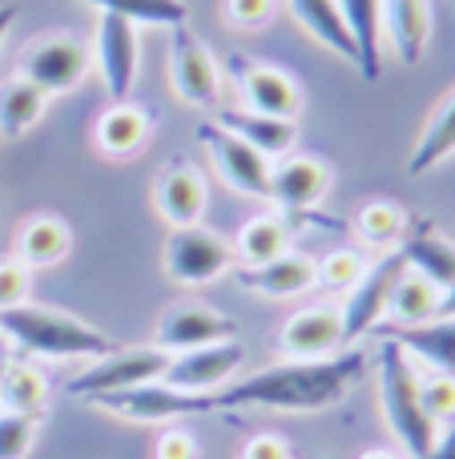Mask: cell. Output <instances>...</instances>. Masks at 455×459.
<instances>
[{"label":"cell","instance_id":"cell-1","mask_svg":"<svg viewBox=\"0 0 455 459\" xmlns=\"http://www.w3.org/2000/svg\"><path fill=\"white\" fill-rule=\"evenodd\" d=\"M367 371L363 351H343L331 359H287V363L262 367L238 383H226L214 391L218 411L238 407H262V411H327L343 403V395Z\"/></svg>","mask_w":455,"mask_h":459},{"label":"cell","instance_id":"cell-2","mask_svg":"<svg viewBox=\"0 0 455 459\" xmlns=\"http://www.w3.org/2000/svg\"><path fill=\"white\" fill-rule=\"evenodd\" d=\"M0 331L29 359H105L109 351H117L109 334L89 326L85 318L40 307V302L0 310Z\"/></svg>","mask_w":455,"mask_h":459},{"label":"cell","instance_id":"cell-3","mask_svg":"<svg viewBox=\"0 0 455 459\" xmlns=\"http://www.w3.org/2000/svg\"><path fill=\"white\" fill-rule=\"evenodd\" d=\"M375 375H379V403H383V420L399 447L411 459H424L432 452L440 423L424 411L419 403V367L395 339H383L375 351Z\"/></svg>","mask_w":455,"mask_h":459},{"label":"cell","instance_id":"cell-4","mask_svg":"<svg viewBox=\"0 0 455 459\" xmlns=\"http://www.w3.org/2000/svg\"><path fill=\"white\" fill-rule=\"evenodd\" d=\"M89 69H93V53L73 32H45L29 40L16 56V77L32 81L45 97L73 93L89 77Z\"/></svg>","mask_w":455,"mask_h":459},{"label":"cell","instance_id":"cell-5","mask_svg":"<svg viewBox=\"0 0 455 459\" xmlns=\"http://www.w3.org/2000/svg\"><path fill=\"white\" fill-rule=\"evenodd\" d=\"M161 266L177 286H206L234 266V242L210 226H174L161 250Z\"/></svg>","mask_w":455,"mask_h":459},{"label":"cell","instance_id":"cell-6","mask_svg":"<svg viewBox=\"0 0 455 459\" xmlns=\"http://www.w3.org/2000/svg\"><path fill=\"white\" fill-rule=\"evenodd\" d=\"M169 81H174V93L193 109L222 105V65L190 24L169 29Z\"/></svg>","mask_w":455,"mask_h":459},{"label":"cell","instance_id":"cell-7","mask_svg":"<svg viewBox=\"0 0 455 459\" xmlns=\"http://www.w3.org/2000/svg\"><path fill=\"white\" fill-rule=\"evenodd\" d=\"M101 411L117 415V420L129 423H174L185 420V415H214L218 411V399L214 395H202V391H177L169 383H142V387H129V391H113V395L93 399Z\"/></svg>","mask_w":455,"mask_h":459},{"label":"cell","instance_id":"cell-8","mask_svg":"<svg viewBox=\"0 0 455 459\" xmlns=\"http://www.w3.org/2000/svg\"><path fill=\"white\" fill-rule=\"evenodd\" d=\"M169 367V351H161L158 342L153 347H125V351H109L105 359H97L89 371H81L77 379L69 383L73 399H101L113 395V391H129L142 387V383H158Z\"/></svg>","mask_w":455,"mask_h":459},{"label":"cell","instance_id":"cell-9","mask_svg":"<svg viewBox=\"0 0 455 459\" xmlns=\"http://www.w3.org/2000/svg\"><path fill=\"white\" fill-rule=\"evenodd\" d=\"M230 77L238 81V93L246 101V109L266 113V117L298 121V113H303V85L287 69L254 61L246 53H230Z\"/></svg>","mask_w":455,"mask_h":459},{"label":"cell","instance_id":"cell-10","mask_svg":"<svg viewBox=\"0 0 455 459\" xmlns=\"http://www.w3.org/2000/svg\"><path fill=\"white\" fill-rule=\"evenodd\" d=\"M408 270V258L399 250L383 254L379 262H371L359 274V282L351 286V299H347L343 310V342H359L363 334H371L375 326H383L387 318V302H391V290L399 282V274Z\"/></svg>","mask_w":455,"mask_h":459},{"label":"cell","instance_id":"cell-11","mask_svg":"<svg viewBox=\"0 0 455 459\" xmlns=\"http://www.w3.org/2000/svg\"><path fill=\"white\" fill-rule=\"evenodd\" d=\"M198 142L210 153V161H214L218 178L230 190H238L242 198H270V158L250 150L246 142H238V137L226 134L214 121H206L198 129Z\"/></svg>","mask_w":455,"mask_h":459},{"label":"cell","instance_id":"cell-12","mask_svg":"<svg viewBox=\"0 0 455 459\" xmlns=\"http://www.w3.org/2000/svg\"><path fill=\"white\" fill-rule=\"evenodd\" d=\"M246 363V347L238 339L226 342H210V347H193V351H177L169 355V367L161 375V383L177 391H202V395H214L226 383L238 375V367Z\"/></svg>","mask_w":455,"mask_h":459},{"label":"cell","instance_id":"cell-13","mask_svg":"<svg viewBox=\"0 0 455 459\" xmlns=\"http://www.w3.org/2000/svg\"><path fill=\"white\" fill-rule=\"evenodd\" d=\"M93 65L101 69V81L109 89L113 101H125L137 85V65H142V45H137V24L121 21V16L101 13L93 37Z\"/></svg>","mask_w":455,"mask_h":459},{"label":"cell","instance_id":"cell-14","mask_svg":"<svg viewBox=\"0 0 455 459\" xmlns=\"http://www.w3.org/2000/svg\"><path fill=\"white\" fill-rule=\"evenodd\" d=\"M226 339H238V326H234V318H226L222 310L206 307V302H174L158 318V347L169 355Z\"/></svg>","mask_w":455,"mask_h":459},{"label":"cell","instance_id":"cell-15","mask_svg":"<svg viewBox=\"0 0 455 459\" xmlns=\"http://www.w3.org/2000/svg\"><path fill=\"white\" fill-rule=\"evenodd\" d=\"M331 182H335L331 166L311 153H295L270 166V198L279 202L282 214H311L327 198Z\"/></svg>","mask_w":455,"mask_h":459},{"label":"cell","instance_id":"cell-16","mask_svg":"<svg viewBox=\"0 0 455 459\" xmlns=\"http://www.w3.org/2000/svg\"><path fill=\"white\" fill-rule=\"evenodd\" d=\"M206 178L193 161L177 158L153 178V206L169 226H198L202 214H206Z\"/></svg>","mask_w":455,"mask_h":459},{"label":"cell","instance_id":"cell-17","mask_svg":"<svg viewBox=\"0 0 455 459\" xmlns=\"http://www.w3.org/2000/svg\"><path fill=\"white\" fill-rule=\"evenodd\" d=\"M279 347L287 359H331L343 342V310L339 307H306L290 315L279 331Z\"/></svg>","mask_w":455,"mask_h":459},{"label":"cell","instance_id":"cell-18","mask_svg":"<svg viewBox=\"0 0 455 459\" xmlns=\"http://www.w3.org/2000/svg\"><path fill=\"white\" fill-rule=\"evenodd\" d=\"M234 278H238V286H246L250 294H262V299H298V294L319 286V266H314L311 254L287 250L279 258L262 262V266L234 270Z\"/></svg>","mask_w":455,"mask_h":459},{"label":"cell","instance_id":"cell-19","mask_svg":"<svg viewBox=\"0 0 455 459\" xmlns=\"http://www.w3.org/2000/svg\"><path fill=\"white\" fill-rule=\"evenodd\" d=\"M150 134H153V113L145 109L142 101H129V97L125 101H113L93 126L97 150L113 161L142 153L145 142H150Z\"/></svg>","mask_w":455,"mask_h":459},{"label":"cell","instance_id":"cell-20","mask_svg":"<svg viewBox=\"0 0 455 459\" xmlns=\"http://www.w3.org/2000/svg\"><path fill=\"white\" fill-rule=\"evenodd\" d=\"M214 126H222L226 134H234L238 142H246L250 150H258L262 158H287L298 142V126L287 117H266V113H254V109H218Z\"/></svg>","mask_w":455,"mask_h":459},{"label":"cell","instance_id":"cell-21","mask_svg":"<svg viewBox=\"0 0 455 459\" xmlns=\"http://www.w3.org/2000/svg\"><path fill=\"white\" fill-rule=\"evenodd\" d=\"M383 40L403 65H416L432 37V0H383Z\"/></svg>","mask_w":455,"mask_h":459},{"label":"cell","instance_id":"cell-22","mask_svg":"<svg viewBox=\"0 0 455 459\" xmlns=\"http://www.w3.org/2000/svg\"><path fill=\"white\" fill-rule=\"evenodd\" d=\"M383 339H395L411 355V363H424L427 371L455 375V318H432L419 326H375Z\"/></svg>","mask_w":455,"mask_h":459},{"label":"cell","instance_id":"cell-23","mask_svg":"<svg viewBox=\"0 0 455 459\" xmlns=\"http://www.w3.org/2000/svg\"><path fill=\"white\" fill-rule=\"evenodd\" d=\"M69 250H73V230L56 214H29L13 242V258L24 262L29 270L56 266V262H64Z\"/></svg>","mask_w":455,"mask_h":459},{"label":"cell","instance_id":"cell-24","mask_svg":"<svg viewBox=\"0 0 455 459\" xmlns=\"http://www.w3.org/2000/svg\"><path fill=\"white\" fill-rule=\"evenodd\" d=\"M399 254L408 258V266L416 270V274L432 278L440 290H448L455 282V242L443 238L435 226H427L424 218H411L408 234H403V242H399Z\"/></svg>","mask_w":455,"mask_h":459},{"label":"cell","instance_id":"cell-25","mask_svg":"<svg viewBox=\"0 0 455 459\" xmlns=\"http://www.w3.org/2000/svg\"><path fill=\"white\" fill-rule=\"evenodd\" d=\"M339 13H343V24L351 32L355 48H359V69L363 81H379L383 77V21H379V8L383 0H335Z\"/></svg>","mask_w":455,"mask_h":459},{"label":"cell","instance_id":"cell-26","mask_svg":"<svg viewBox=\"0 0 455 459\" xmlns=\"http://www.w3.org/2000/svg\"><path fill=\"white\" fill-rule=\"evenodd\" d=\"M290 238H295L290 214L266 210V214H254L238 230V238H234V258H242L246 266H262V262H270V258H279V254L290 250Z\"/></svg>","mask_w":455,"mask_h":459},{"label":"cell","instance_id":"cell-27","mask_svg":"<svg viewBox=\"0 0 455 459\" xmlns=\"http://www.w3.org/2000/svg\"><path fill=\"white\" fill-rule=\"evenodd\" d=\"M0 407L21 415H45L48 379L32 359H8L0 363Z\"/></svg>","mask_w":455,"mask_h":459},{"label":"cell","instance_id":"cell-28","mask_svg":"<svg viewBox=\"0 0 455 459\" xmlns=\"http://www.w3.org/2000/svg\"><path fill=\"white\" fill-rule=\"evenodd\" d=\"M440 299L443 290L432 282V278L416 274V270H403L399 282L391 290V302H387V326H419V323H432L440 318Z\"/></svg>","mask_w":455,"mask_h":459},{"label":"cell","instance_id":"cell-29","mask_svg":"<svg viewBox=\"0 0 455 459\" xmlns=\"http://www.w3.org/2000/svg\"><path fill=\"white\" fill-rule=\"evenodd\" d=\"M287 4H290V13H295V21L303 24L319 45H327L331 53H339L351 65L359 61V48H355V40H351V32H347L343 13H339L335 0H287Z\"/></svg>","mask_w":455,"mask_h":459},{"label":"cell","instance_id":"cell-30","mask_svg":"<svg viewBox=\"0 0 455 459\" xmlns=\"http://www.w3.org/2000/svg\"><path fill=\"white\" fill-rule=\"evenodd\" d=\"M45 105H48V97L40 93L32 81H24V77L0 81V137H4V142L24 137L45 117Z\"/></svg>","mask_w":455,"mask_h":459},{"label":"cell","instance_id":"cell-31","mask_svg":"<svg viewBox=\"0 0 455 459\" xmlns=\"http://www.w3.org/2000/svg\"><path fill=\"white\" fill-rule=\"evenodd\" d=\"M455 153V89L435 105V113L427 117L424 134H419L416 150H411V161H408V174H427L435 169L440 161H448Z\"/></svg>","mask_w":455,"mask_h":459},{"label":"cell","instance_id":"cell-32","mask_svg":"<svg viewBox=\"0 0 455 459\" xmlns=\"http://www.w3.org/2000/svg\"><path fill=\"white\" fill-rule=\"evenodd\" d=\"M81 4L121 16L129 24H153V29H177V24L190 21V4L185 0H81Z\"/></svg>","mask_w":455,"mask_h":459},{"label":"cell","instance_id":"cell-33","mask_svg":"<svg viewBox=\"0 0 455 459\" xmlns=\"http://www.w3.org/2000/svg\"><path fill=\"white\" fill-rule=\"evenodd\" d=\"M408 226H411L408 210L387 202V198L367 202V206H359V214H355V234H359L367 246H375V250H391V246L399 250Z\"/></svg>","mask_w":455,"mask_h":459},{"label":"cell","instance_id":"cell-34","mask_svg":"<svg viewBox=\"0 0 455 459\" xmlns=\"http://www.w3.org/2000/svg\"><path fill=\"white\" fill-rule=\"evenodd\" d=\"M40 436V415H21L0 407V459H24Z\"/></svg>","mask_w":455,"mask_h":459},{"label":"cell","instance_id":"cell-35","mask_svg":"<svg viewBox=\"0 0 455 459\" xmlns=\"http://www.w3.org/2000/svg\"><path fill=\"white\" fill-rule=\"evenodd\" d=\"M419 403L435 423H455V375L443 371H419Z\"/></svg>","mask_w":455,"mask_h":459},{"label":"cell","instance_id":"cell-36","mask_svg":"<svg viewBox=\"0 0 455 459\" xmlns=\"http://www.w3.org/2000/svg\"><path fill=\"white\" fill-rule=\"evenodd\" d=\"M314 266H319V286H327V290H351L359 282V274L367 270V262L343 246V250H331L327 258H319Z\"/></svg>","mask_w":455,"mask_h":459},{"label":"cell","instance_id":"cell-37","mask_svg":"<svg viewBox=\"0 0 455 459\" xmlns=\"http://www.w3.org/2000/svg\"><path fill=\"white\" fill-rule=\"evenodd\" d=\"M274 8L279 0H222V21L242 32H254L274 21Z\"/></svg>","mask_w":455,"mask_h":459},{"label":"cell","instance_id":"cell-38","mask_svg":"<svg viewBox=\"0 0 455 459\" xmlns=\"http://www.w3.org/2000/svg\"><path fill=\"white\" fill-rule=\"evenodd\" d=\"M29 290H32V270L16 258L0 262V310L24 307V302H29Z\"/></svg>","mask_w":455,"mask_h":459},{"label":"cell","instance_id":"cell-39","mask_svg":"<svg viewBox=\"0 0 455 459\" xmlns=\"http://www.w3.org/2000/svg\"><path fill=\"white\" fill-rule=\"evenodd\" d=\"M153 459H198V439L185 428H166L153 444Z\"/></svg>","mask_w":455,"mask_h":459},{"label":"cell","instance_id":"cell-40","mask_svg":"<svg viewBox=\"0 0 455 459\" xmlns=\"http://www.w3.org/2000/svg\"><path fill=\"white\" fill-rule=\"evenodd\" d=\"M238 459H295V455H290V444L282 436H274V431H258V436H250L246 444H242Z\"/></svg>","mask_w":455,"mask_h":459},{"label":"cell","instance_id":"cell-41","mask_svg":"<svg viewBox=\"0 0 455 459\" xmlns=\"http://www.w3.org/2000/svg\"><path fill=\"white\" fill-rule=\"evenodd\" d=\"M424 459H455V423L448 431H440V436H435L432 452H427Z\"/></svg>","mask_w":455,"mask_h":459},{"label":"cell","instance_id":"cell-42","mask_svg":"<svg viewBox=\"0 0 455 459\" xmlns=\"http://www.w3.org/2000/svg\"><path fill=\"white\" fill-rule=\"evenodd\" d=\"M16 16H21V4H13V0L0 4V45H4V37H8V29H13Z\"/></svg>","mask_w":455,"mask_h":459},{"label":"cell","instance_id":"cell-43","mask_svg":"<svg viewBox=\"0 0 455 459\" xmlns=\"http://www.w3.org/2000/svg\"><path fill=\"white\" fill-rule=\"evenodd\" d=\"M440 318H455V282L443 290V299H440Z\"/></svg>","mask_w":455,"mask_h":459},{"label":"cell","instance_id":"cell-44","mask_svg":"<svg viewBox=\"0 0 455 459\" xmlns=\"http://www.w3.org/2000/svg\"><path fill=\"white\" fill-rule=\"evenodd\" d=\"M359 459H403V455H395V452H387V447H371V452H363Z\"/></svg>","mask_w":455,"mask_h":459}]
</instances>
